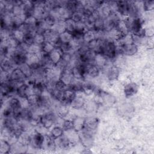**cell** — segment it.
I'll return each instance as SVG.
<instances>
[{
    "label": "cell",
    "mask_w": 154,
    "mask_h": 154,
    "mask_svg": "<svg viewBox=\"0 0 154 154\" xmlns=\"http://www.w3.org/2000/svg\"><path fill=\"white\" fill-rule=\"evenodd\" d=\"M79 132V138L83 146L86 147H90L94 141V131L84 128Z\"/></svg>",
    "instance_id": "6da1fadb"
},
{
    "label": "cell",
    "mask_w": 154,
    "mask_h": 154,
    "mask_svg": "<svg viewBox=\"0 0 154 154\" xmlns=\"http://www.w3.org/2000/svg\"><path fill=\"white\" fill-rule=\"evenodd\" d=\"M138 46L134 43L117 45V53L126 56H132L138 52Z\"/></svg>",
    "instance_id": "7a4b0ae2"
},
{
    "label": "cell",
    "mask_w": 154,
    "mask_h": 154,
    "mask_svg": "<svg viewBox=\"0 0 154 154\" xmlns=\"http://www.w3.org/2000/svg\"><path fill=\"white\" fill-rule=\"evenodd\" d=\"M44 138L45 135L37 132L34 130V132L31 134V140L29 145L34 149H42Z\"/></svg>",
    "instance_id": "3957f363"
},
{
    "label": "cell",
    "mask_w": 154,
    "mask_h": 154,
    "mask_svg": "<svg viewBox=\"0 0 154 154\" xmlns=\"http://www.w3.org/2000/svg\"><path fill=\"white\" fill-rule=\"evenodd\" d=\"M74 79L75 78L70 68L67 67L61 70L60 76V80L64 83L67 86H69L72 84Z\"/></svg>",
    "instance_id": "277c9868"
},
{
    "label": "cell",
    "mask_w": 154,
    "mask_h": 154,
    "mask_svg": "<svg viewBox=\"0 0 154 154\" xmlns=\"http://www.w3.org/2000/svg\"><path fill=\"white\" fill-rule=\"evenodd\" d=\"M83 92L76 93V96L75 99L70 103V106L75 110H80L84 108L85 102V97L82 94Z\"/></svg>",
    "instance_id": "5b68a950"
},
{
    "label": "cell",
    "mask_w": 154,
    "mask_h": 154,
    "mask_svg": "<svg viewBox=\"0 0 154 154\" xmlns=\"http://www.w3.org/2000/svg\"><path fill=\"white\" fill-rule=\"evenodd\" d=\"M76 96V93L73 90L67 88L64 92L63 96L60 103L66 106H70L72 101L75 99Z\"/></svg>",
    "instance_id": "8992f818"
},
{
    "label": "cell",
    "mask_w": 154,
    "mask_h": 154,
    "mask_svg": "<svg viewBox=\"0 0 154 154\" xmlns=\"http://www.w3.org/2000/svg\"><path fill=\"white\" fill-rule=\"evenodd\" d=\"M10 79L11 81L17 82L21 84L25 83V82H26L27 79L19 67L14 69L10 73Z\"/></svg>",
    "instance_id": "52a82bcc"
},
{
    "label": "cell",
    "mask_w": 154,
    "mask_h": 154,
    "mask_svg": "<svg viewBox=\"0 0 154 154\" xmlns=\"http://www.w3.org/2000/svg\"><path fill=\"white\" fill-rule=\"evenodd\" d=\"M32 94V87L25 82L21 84L17 90V96L20 97H28Z\"/></svg>",
    "instance_id": "ba28073f"
},
{
    "label": "cell",
    "mask_w": 154,
    "mask_h": 154,
    "mask_svg": "<svg viewBox=\"0 0 154 154\" xmlns=\"http://www.w3.org/2000/svg\"><path fill=\"white\" fill-rule=\"evenodd\" d=\"M129 7V1H117L116 11L121 16L126 17L128 15Z\"/></svg>",
    "instance_id": "9c48e42d"
},
{
    "label": "cell",
    "mask_w": 154,
    "mask_h": 154,
    "mask_svg": "<svg viewBox=\"0 0 154 154\" xmlns=\"http://www.w3.org/2000/svg\"><path fill=\"white\" fill-rule=\"evenodd\" d=\"M55 144L56 148L64 150L69 149L72 146V143L64 134L62 136L55 139Z\"/></svg>",
    "instance_id": "30bf717a"
},
{
    "label": "cell",
    "mask_w": 154,
    "mask_h": 154,
    "mask_svg": "<svg viewBox=\"0 0 154 154\" xmlns=\"http://www.w3.org/2000/svg\"><path fill=\"white\" fill-rule=\"evenodd\" d=\"M43 35L46 42L53 43L55 46V45L59 40V34L57 32L52 29H49L44 32Z\"/></svg>",
    "instance_id": "8fae6325"
},
{
    "label": "cell",
    "mask_w": 154,
    "mask_h": 154,
    "mask_svg": "<svg viewBox=\"0 0 154 154\" xmlns=\"http://www.w3.org/2000/svg\"><path fill=\"white\" fill-rule=\"evenodd\" d=\"M138 90V85L135 82H129L124 86L123 92L127 97L134 96Z\"/></svg>",
    "instance_id": "7c38bea8"
},
{
    "label": "cell",
    "mask_w": 154,
    "mask_h": 154,
    "mask_svg": "<svg viewBox=\"0 0 154 154\" xmlns=\"http://www.w3.org/2000/svg\"><path fill=\"white\" fill-rule=\"evenodd\" d=\"M26 63L31 67V68L34 70L36 68L38 67L40 64V58L38 54H27Z\"/></svg>",
    "instance_id": "4fadbf2b"
},
{
    "label": "cell",
    "mask_w": 154,
    "mask_h": 154,
    "mask_svg": "<svg viewBox=\"0 0 154 154\" xmlns=\"http://www.w3.org/2000/svg\"><path fill=\"white\" fill-rule=\"evenodd\" d=\"M16 68H17V67L8 58H6L1 61V71L10 73Z\"/></svg>",
    "instance_id": "5bb4252c"
},
{
    "label": "cell",
    "mask_w": 154,
    "mask_h": 154,
    "mask_svg": "<svg viewBox=\"0 0 154 154\" xmlns=\"http://www.w3.org/2000/svg\"><path fill=\"white\" fill-rule=\"evenodd\" d=\"M42 149L49 150H52L56 149V146L55 144V139L50 135L49 133L45 135Z\"/></svg>",
    "instance_id": "9a60e30c"
},
{
    "label": "cell",
    "mask_w": 154,
    "mask_h": 154,
    "mask_svg": "<svg viewBox=\"0 0 154 154\" xmlns=\"http://www.w3.org/2000/svg\"><path fill=\"white\" fill-rule=\"evenodd\" d=\"M100 71V68L94 64H88L86 70V76H89L91 78H95L99 76Z\"/></svg>",
    "instance_id": "2e32d148"
},
{
    "label": "cell",
    "mask_w": 154,
    "mask_h": 154,
    "mask_svg": "<svg viewBox=\"0 0 154 154\" xmlns=\"http://www.w3.org/2000/svg\"><path fill=\"white\" fill-rule=\"evenodd\" d=\"M7 105L11 109L13 112L19 111L22 109L19 97H11L8 99Z\"/></svg>",
    "instance_id": "e0dca14e"
},
{
    "label": "cell",
    "mask_w": 154,
    "mask_h": 154,
    "mask_svg": "<svg viewBox=\"0 0 154 154\" xmlns=\"http://www.w3.org/2000/svg\"><path fill=\"white\" fill-rule=\"evenodd\" d=\"M63 52L59 48H55L51 53L49 54V57L51 61L54 64H57L61 59Z\"/></svg>",
    "instance_id": "ac0fdd59"
},
{
    "label": "cell",
    "mask_w": 154,
    "mask_h": 154,
    "mask_svg": "<svg viewBox=\"0 0 154 154\" xmlns=\"http://www.w3.org/2000/svg\"><path fill=\"white\" fill-rule=\"evenodd\" d=\"M99 125V120L96 117H90L85 119L84 128L92 131H95Z\"/></svg>",
    "instance_id": "d6986e66"
},
{
    "label": "cell",
    "mask_w": 154,
    "mask_h": 154,
    "mask_svg": "<svg viewBox=\"0 0 154 154\" xmlns=\"http://www.w3.org/2000/svg\"><path fill=\"white\" fill-rule=\"evenodd\" d=\"M108 61V60L102 54L96 53L94 59V64L97 66L99 68L101 69L105 66V64Z\"/></svg>",
    "instance_id": "ffe728a7"
},
{
    "label": "cell",
    "mask_w": 154,
    "mask_h": 154,
    "mask_svg": "<svg viewBox=\"0 0 154 154\" xmlns=\"http://www.w3.org/2000/svg\"><path fill=\"white\" fill-rule=\"evenodd\" d=\"M73 129L76 131L77 132L81 131L85 126V119L81 117L76 116L73 120Z\"/></svg>",
    "instance_id": "44dd1931"
},
{
    "label": "cell",
    "mask_w": 154,
    "mask_h": 154,
    "mask_svg": "<svg viewBox=\"0 0 154 154\" xmlns=\"http://www.w3.org/2000/svg\"><path fill=\"white\" fill-rule=\"evenodd\" d=\"M64 131L63 128L60 126L54 125L51 128V130L49 131L50 135L53 137L54 139L57 138L64 134Z\"/></svg>",
    "instance_id": "7402d4cb"
},
{
    "label": "cell",
    "mask_w": 154,
    "mask_h": 154,
    "mask_svg": "<svg viewBox=\"0 0 154 154\" xmlns=\"http://www.w3.org/2000/svg\"><path fill=\"white\" fill-rule=\"evenodd\" d=\"M27 146H28L24 145L17 141L16 143L11 145L10 153H25L27 149Z\"/></svg>",
    "instance_id": "603a6c76"
},
{
    "label": "cell",
    "mask_w": 154,
    "mask_h": 154,
    "mask_svg": "<svg viewBox=\"0 0 154 154\" xmlns=\"http://www.w3.org/2000/svg\"><path fill=\"white\" fill-rule=\"evenodd\" d=\"M100 98H101V100H102V103H105V105H112L115 101V97L111 95L110 94L108 93H105L103 91H102V94L100 96Z\"/></svg>",
    "instance_id": "cb8c5ba5"
},
{
    "label": "cell",
    "mask_w": 154,
    "mask_h": 154,
    "mask_svg": "<svg viewBox=\"0 0 154 154\" xmlns=\"http://www.w3.org/2000/svg\"><path fill=\"white\" fill-rule=\"evenodd\" d=\"M98 104L95 102L94 100H88L85 102L84 109L88 113H91L94 112L97 110Z\"/></svg>",
    "instance_id": "d4e9b609"
},
{
    "label": "cell",
    "mask_w": 154,
    "mask_h": 154,
    "mask_svg": "<svg viewBox=\"0 0 154 154\" xmlns=\"http://www.w3.org/2000/svg\"><path fill=\"white\" fill-rule=\"evenodd\" d=\"M31 134L27 132H22L18 137V141L24 145H29L31 140Z\"/></svg>",
    "instance_id": "484cf974"
},
{
    "label": "cell",
    "mask_w": 154,
    "mask_h": 154,
    "mask_svg": "<svg viewBox=\"0 0 154 154\" xmlns=\"http://www.w3.org/2000/svg\"><path fill=\"white\" fill-rule=\"evenodd\" d=\"M20 70L22 72L26 78H29L33 75V69L31 68L30 66H29L26 63H25L18 67Z\"/></svg>",
    "instance_id": "4316f807"
},
{
    "label": "cell",
    "mask_w": 154,
    "mask_h": 154,
    "mask_svg": "<svg viewBox=\"0 0 154 154\" xmlns=\"http://www.w3.org/2000/svg\"><path fill=\"white\" fill-rule=\"evenodd\" d=\"M51 29L57 32L58 34H60L66 31L65 21L62 20H58Z\"/></svg>",
    "instance_id": "83f0119b"
},
{
    "label": "cell",
    "mask_w": 154,
    "mask_h": 154,
    "mask_svg": "<svg viewBox=\"0 0 154 154\" xmlns=\"http://www.w3.org/2000/svg\"><path fill=\"white\" fill-rule=\"evenodd\" d=\"M59 39L62 43H68L72 40L73 35L72 33L65 31L64 32L59 34Z\"/></svg>",
    "instance_id": "f1b7e54d"
},
{
    "label": "cell",
    "mask_w": 154,
    "mask_h": 154,
    "mask_svg": "<svg viewBox=\"0 0 154 154\" xmlns=\"http://www.w3.org/2000/svg\"><path fill=\"white\" fill-rule=\"evenodd\" d=\"M94 39H96L94 29H87L84 32L83 40L85 44L88 43Z\"/></svg>",
    "instance_id": "f546056e"
},
{
    "label": "cell",
    "mask_w": 154,
    "mask_h": 154,
    "mask_svg": "<svg viewBox=\"0 0 154 154\" xmlns=\"http://www.w3.org/2000/svg\"><path fill=\"white\" fill-rule=\"evenodd\" d=\"M34 130L37 132L39 133V134H42L43 135H47V134H48L49 133V129L47 128L46 126H45L40 121L37 122L35 124Z\"/></svg>",
    "instance_id": "4dcf8cb0"
},
{
    "label": "cell",
    "mask_w": 154,
    "mask_h": 154,
    "mask_svg": "<svg viewBox=\"0 0 154 154\" xmlns=\"http://www.w3.org/2000/svg\"><path fill=\"white\" fill-rule=\"evenodd\" d=\"M65 28L66 31L73 34L76 30V22L72 19L65 20Z\"/></svg>",
    "instance_id": "1f68e13d"
},
{
    "label": "cell",
    "mask_w": 154,
    "mask_h": 154,
    "mask_svg": "<svg viewBox=\"0 0 154 154\" xmlns=\"http://www.w3.org/2000/svg\"><path fill=\"white\" fill-rule=\"evenodd\" d=\"M11 152V145L5 140H1L0 144V153H9Z\"/></svg>",
    "instance_id": "d6a6232c"
},
{
    "label": "cell",
    "mask_w": 154,
    "mask_h": 154,
    "mask_svg": "<svg viewBox=\"0 0 154 154\" xmlns=\"http://www.w3.org/2000/svg\"><path fill=\"white\" fill-rule=\"evenodd\" d=\"M44 20L46 23V25H48V28L51 29L54 25V24L56 23L58 19L53 14H52L51 13H49L44 19Z\"/></svg>",
    "instance_id": "836d02e7"
},
{
    "label": "cell",
    "mask_w": 154,
    "mask_h": 154,
    "mask_svg": "<svg viewBox=\"0 0 154 154\" xmlns=\"http://www.w3.org/2000/svg\"><path fill=\"white\" fill-rule=\"evenodd\" d=\"M55 48V45L48 42H45L42 45V51L49 54Z\"/></svg>",
    "instance_id": "e575fe53"
},
{
    "label": "cell",
    "mask_w": 154,
    "mask_h": 154,
    "mask_svg": "<svg viewBox=\"0 0 154 154\" xmlns=\"http://www.w3.org/2000/svg\"><path fill=\"white\" fill-rule=\"evenodd\" d=\"M42 51V46L33 43L28 46L27 52L29 54H38Z\"/></svg>",
    "instance_id": "d590c367"
},
{
    "label": "cell",
    "mask_w": 154,
    "mask_h": 154,
    "mask_svg": "<svg viewBox=\"0 0 154 154\" xmlns=\"http://www.w3.org/2000/svg\"><path fill=\"white\" fill-rule=\"evenodd\" d=\"M143 10L146 11H151L154 8V1H145L142 2Z\"/></svg>",
    "instance_id": "8d00e7d4"
},
{
    "label": "cell",
    "mask_w": 154,
    "mask_h": 154,
    "mask_svg": "<svg viewBox=\"0 0 154 154\" xmlns=\"http://www.w3.org/2000/svg\"><path fill=\"white\" fill-rule=\"evenodd\" d=\"M45 42L46 40L43 34L35 33L34 35V43L42 46Z\"/></svg>",
    "instance_id": "74e56055"
},
{
    "label": "cell",
    "mask_w": 154,
    "mask_h": 154,
    "mask_svg": "<svg viewBox=\"0 0 154 154\" xmlns=\"http://www.w3.org/2000/svg\"><path fill=\"white\" fill-rule=\"evenodd\" d=\"M37 22V20L32 15H31V16H28L26 17L24 23L29 27L35 28Z\"/></svg>",
    "instance_id": "f35d334b"
},
{
    "label": "cell",
    "mask_w": 154,
    "mask_h": 154,
    "mask_svg": "<svg viewBox=\"0 0 154 154\" xmlns=\"http://www.w3.org/2000/svg\"><path fill=\"white\" fill-rule=\"evenodd\" d=\"M38 95H36V94H31L29 96H28L27 97L29 106L31 107H34L38 105Z\"/></svg>",
    "instance_id": "ab89813d"
},
{
    "label": "cell",
    "mask_w": 154,
    "mask_h": 154,
    "mask_svg": "<svg viewBox=\"0 0 154 154\" xmlns=\"http://www.w3.org/2000/svg\"><path fill=\"white\" fill-rule=\"evenodd\" d=\"M105 19L97 18L95 20L93 25L94 30H103Z\"/></svg>",
    "instance_id": "60d3db41"
},
{
    "label": "cell",
    "mask_w": 154,
    "mask_h": 154,
    "mask_svg": "<svg viewBox=\"0 0 154 154\" xmlns=\"http://www.w3.org/2000/svg\"><path fill=\"white\" fill-rule=\"evenodd\" d=\"M11 35L13 37H14L19 42H20L21 43L23 42L25 34L22 31L17 29L13 31Z\"/></svg>",
    "instance_id": "b9f144b4"
},
{
    "label": "cell",
    "mask_w": 154,
    "mask_h": 154,
    "mask_svg": "<svg viewBox=\"0 0 154 154\" xmlns=\"http://www.w3.org/2000/svg\"><path fill=\"white\" fill-rule=\"evenodd\" d=\"M61 127L63 128V129L64 131L73 129V124L72 120L64 119V120L63 122V124L61 125Z\"/></svg>",
    "instance_id": "7bdbcfd3"
},
{
    "label": "cell",
    "mask_w": 154,
    "mask_h": 154,
    "mask_svg": "<svg viewBox=\"0 0 154 154\" xmlns=\"http://www.w3.org/2000/svg\"><path fill=\"white\" fill-rule=\"evenodd\" d=\"M87 30V26L84 22V21H81L79 22L76 23V30L75 32L81 33V34H84V32Z\"/></svg>",
    "instance_id": "ee69618b"
},
{
    "label": "cell",
    "mask_w": 154,
    "mask_h": 154,
    "mask_svg": "<svg viewBox=\"0 0 154 154\" xmlns=\"http://www.w3.org/2000/svg\"><path fill=\"white\" fill-rule=\"evenodd\" d=\"M34 35L31 33H28L25 34L24 35L23 42V43L26 44L28 46H29L34 43Z\"/></svg>",
    "instance_id": "f6af8a7d"
},
{
    "label": "cell",
    "mask_w": 154,
    "mask_h": 154,
    "mask_svg": "<svg viewBox=\"0 0 154 154\" xmlns=\"http://www.w3.org/2000/svg\"><path fill=\"white\" fill-rule=\"evenodd\" d=\"M74 22H79L81 21H83L84 20V16L83 14L81 12H78V11H75L72 13L71 18Z\"/></svg>",
    "instance_id": "bcb514c9"
},
{
    "label": "cell",
    "mask_w": 154,
    "mask_h": 154,
    "mask_svg": "<svg viewBox=\"0 0 154 154\" xmlns=\"http://www.w3.org/2000/svg\"><path fill=\"white\" fill-rule=\"evenodd\" d=\"M54 88L60 91H64L68 88V86H67L64 83L59 79L55 83Z\"/></svg>",
    "instance_id": "7dc6e473"
},
{
    "label": "cell",
    "mask_w": 154,
    "mask_h": 154,
    "mask_svg": "<svg viewBox=\"0 0 154 154\" xmlns=\"http://www.w3.org/2000/svg\"><path fill=\"white\" fill-rule=\"evenodd\" d=\"M147 46L149 48H153V37H150V38H147V42L146 43Z\"/></svg>",
    "instance_id": "c3c4849f"
}]
</instances>
